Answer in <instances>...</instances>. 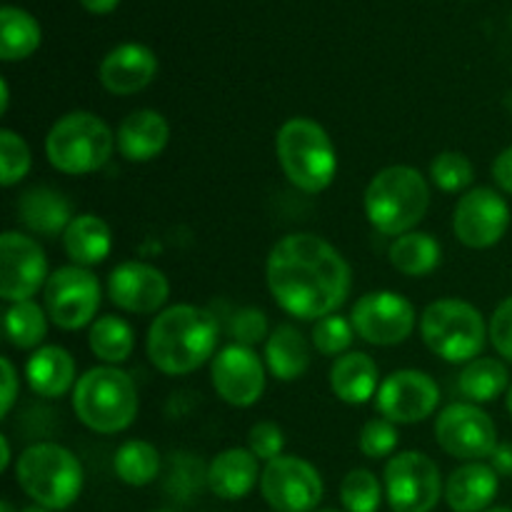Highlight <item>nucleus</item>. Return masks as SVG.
<instances>
[{"label":"nucleus","mask_w":512,"mask_h":512,"mask_svg":"<svg viewBox=\"0 0 512 512\" xmlns=\"http://www.w3.org/2000/svg\"><path fill=\"white\" fill-rule=\"evenodd\" d=\"M265 280L275 303L300 320L335 315L353 290V270L335 245L313 233H290L273 245Z\"/></svg>","instance_id":"f257e3e1"},{"label":"nucleus","mask_w":512,"mask_h":512,"mask_svg":"<svg viewBox=\"0 0 512 512\" xmlns=\"http://www.w3.org/2000/svg\"><path fill=\"white\" fill-rule=\"evenodd\" d=\"M220 338L218 318L198 305H170L150 323L145 350L160 373L190 375L215 358Z\"/></svg>","instance_id":"f03ea898"},{"label":"nucleus","mask_w":512,"mask_h":512,"mask_svg":"<svg viewBox=\"0 0 512 512\" xmlns=\"http://www.w3.org/2000/svg\"><path fill=\"white\" fill-rule=\"evenodd\" d=\"M370 225L388 238L413 233L430 208V185L410 165H388L373 175L363 195Z\"/></svg>","instance_id":"7ed1b4c3"},{"label":"nucleus","mask_w":512,"mask_h":512,"mask_svg":"<svg viewBox=\"0 0 512 512\" xmlns=\"http://www.w3.org/2000/svg\"><path fill=\"white\" fill-rule=\"evenodd\" d=\"M138 408V388L118 365L90 368L73 388L75 418L93 433H123L135 423Z\"/></svg>","instance_id":"20e7f679"},{"label":"nucleus","mask_w":512,"mask_h":512,"mask_svg":"<svg viewBox=\"0 0 512 512\" xmlns=\"http://www.w3.org/2000/svg\"><path fill=\"white\" fill-rule=\"evenodd\" d=\"M275 155L285 178L308 195L328 190L338 175L333 138L310 118H290L280 125L275 135Z\"/></svg>","instance_id":"39448f33"},{"label":"nucleus","mask_w":512,"mask_h":512,"mask_svg":"<svg viewBox=\"0 0 512 512\" xmlns=\"http://www.w3.org/2000/svg\"><path fill=\"white\" fill-rule=\"evenodd\" d=\"M15 480L35 505L68 510L83 493V465L58 443H35L20 453Z\"/></svg>","instance_id":"423d86ee"},{"label":"nucleus","mask_w":512,"mask_h":512,"mask_svg":"<svg viewBox=\"0 0 512 512\" xmlns=\"http://www.w3.org/2000/svg\"><path fill=\"white\" fill-rule=\"evenodd\" d=\"M113 130L88 110H73L53 123L45 138V155L50 165L65 175H88L103 168L113 155Z\"/></svg>","instance_id":"0eeeda50"},{"label":"nucleus","mask_w":512,"mask_h":512,"mask_svg":"<svg viewBox=\"0 0 512 512\" xmlns=\"http://www.w3.org/2000/svg\"><path fill=\"white\" fill-rule=\"evenodd\" d=\"M420 335L430 353L445 363H470L480 358L488 343V325L473 303L458 298H443L430 303L420 318Z\"/></svg>","instance_id":"6e6552de"},{"label":"nucleus","mask_w":512,"mask_h":512,"mask_svg":"<svg viewBox=\"0 0 512 512\" xmlns=\"http://www.w3.org/2000/svg\"><path fill=\"white\" fill-rule=\"evenodd\" d=\"M383 485L393 512H433L445 495L440 468L418 450L395 453L383 470Z\"/></svg>","instance_id":"1a4fd4ad"},{"label":"nucleus","mask_w":512,"mask_h":512,"mask_svg":"<svg viewBox=\"0 0 512 512\" xmlns=\"http://www.w3.org/2000/svg\"><path fill=\"white\" fill-rule=\"evenodd\" d=\"M43 308L63 330H80L98 320L100 283L90 268L63 265L53 270L43 288Z\"/></svg>","instance_id":"9d476101"},{"label":"nucleus","mask_w":512,"mask_h":512,"mask_svg":"<svg viewBox=\"0 0 512 512\" xmlns=\"http://www.w3.org/2000/svg\"><path fill=\"white\" fill-rule=\"evenodd\" d=\"M435 440L440 450L463 463H483L500 445L493 418L475 403H453L440 410Z\"/></svg>","instance_id":"9b49d317"},{"label":"nucleus","mask_w":512,"mask_h":512,"mask_svg":"<svg viewBox=\"0 0 512 512\" xmlns=\"http://www.w3.org/2000/svg\"><path fill=\"white\" fill-rule=\"evenodd\" d=\"M260 493L275 512H315L325 488L313 463L298 455H280L265 463Z\"/></svg>","instance_id":"f8f14e48"},{"label":"nucleus","mask_w":512,"mask_h":512,"mask_svg":"<svg viewBox=\"0 0 512 512\" xmlns=\"http://www.w3.org/2000/svg\"><path fill=\"white\" fill-rule=\"evenodd\" d=\"M350 323L360 340L378 348H390L405 343L413 335L418 315L405 295L393 290H373L353 305Z\"/></svg>","instance_id":"ddd939ff"},{"label":"nucleus","mask_w":512,"mask_h":512,"mask_svg":"<svg viewBox=\"0 0 512 512\" xmlns=\"http://www.w3.org/2000/svg\"><path fill=\"white\" fill-rule=\"evenodd\" d=\"M48 278V258L38 240L5 230L0 238V298L5 303L33 300Z\"/></svg>","instance_id":"4468645a"},{"label":"nucleus","mask_w":512,"mask_h":512,"mask_svg":"<svg viewBox=\"0 0 512 512\" xmlns=\"http://www.w3.org/2000/svg\"><path fill=\"white\" fill-rule=\"evenodd\" d=\"M510 228V205L498 190L473 188L458 200L453 233L465 248L485 250L498 245Z\"/></svg>","instance_id":"2eb2a0df"},{"label":"nucleus","mask_w":512,"mask_h":512,"mask_svg":"<svg viewBox=\"0 0 512 512\" xmlns=\"http://www.w3.org/2000/svg\"><path fill=\"white\" fill-rule=\"evenodd\" d=\"M440 388L423 370H395L380 383L375 408L395 425H415L438 410Z\"/></svg>","instance_id":"dca6fc26"},{"label":"nucleus","mask_w":512,"mask_h":512,"mask_svg":"<svg viewBox=\"0 0 512 512\" xmlns=\"http://www.w3.org/2000/svg\"><path fill=\"white\" fill-rule=\"evenodd\" d=\"M210 380L215 393L233 408H250L265 393V363L253 348L225 345L210 363Z\"/></svg>","instance_id":"f3484780"},{"label":"nucleus","mask_w":512,"mask_h":512,"mask_svg":"<svg viewBox=\"0 0 512 512\" xmlns=\"http://www.w3.org/2000/svg\"><path fill=\"white\" fill-rule=\"evenodd\" d=\"M108 295L125 313H158L170 298V283L160 268L140 260H125L108 275Z\"/></svg>","instance_id":"a211bd4d"},{"label":"nucleus","mask_w":512,"mask_h":512,"mask_svg":"<svg viewBox=\"0 0 512 512\" xmlns=\"http://www.w3.org/2000/svg\"><path fill=\"white\" fill-rule=\"evenodd\" d=\"M158 75V58L148 45L123 43L103 58L98 78L113 95H135L148 88Z\"/></svg>","instance_id":"6ab92c4d"},{"label":"nucleus","mask_w":512,"mask_h":512,"mask_svg":"<svg viewBox=\"0 0 512 512\" xmlns=\"http://www.w3.org/2000/svg\"><path fill=\"white\" fill-rule=\"evenodd\" d=\"M118 150L130 163H148L158 158L170 140V125L163 113L150 108L133 110L128 118L120 123L118 133Z\"/></svg>","instance_id":"aec40b11"},{"label":"nucleus","mask_w":512,"mask_h":512,"mask_svg":"<svg viewBox=\"0 0 512 512\" xmlns=\"http://www.w3.org/2000/svg\"><path fill=\"white\" fill-rule=\"evenodd\" d=\"M500 488V475L488 463H463L445 483V503L453 512H485Z\"/></svg>","instance_id":"412c9836"},{"label":"nucleus","mask_w":512,"mask_h":512,"mask_svg":"<svg viewBox=\"0 0 512 512\" xmlns=\"http://www.w3.org/2000/svg\"><path fill=\"white\" fill-rule=\"evenodd\" d=\"M260 475V460L248 448H228L210 460L208 488L220 500H243Z\"/></svg>","instance_id":"4be33fe9"},{"label":"nucleus","mask_w":512,"mask_h":512,"mask_svg":"<svg viewBox=\"0 0 512 512\" xmlns=\"http://www.w3.org/2000/svg\"><path fill=\"white\" fill-rule=\"evenodd\" d=\"M30 390L40 398H60L75 388V360L60 345H40L25 363Z\"/></svg>","instance_id":"5701e85b"},{"label":"nucleus","mask_w":512,"mask_h":512,"mask_svg":"<svg viewBox=\"0 0 512 512\" xmlns=\"http://www.w3.org/2000/svg\"><path fill=\"white\" fill-rule=\"evenodd\" d=\"M18 215L20 223L35 235H45V238H55L63 235L70 220L75 218L73 208H70L68 198L58 190L48 188V185H38V188L25 190L23 198L18 200Z\"/></svg>","instance_id":"b1692460"},{"label":"nucleus","mask_w":512,"mask_h":512,"mask_svg":"<svg viewBox=\"0 0 512 512\" xmlns=\"http://www.w3.org/2000/svg\"><path fill=\"white\" fill-rule=\"evenodd\" d=\"M330 388L335 398L348 405H365L378 395L380 373L368 353H345L330 368Z\"/></svg>","instance_id":"393cba45"},{"label":"nucleus","mask_w":512,"mask_h":512,"mask_svg":"<svg viewBox=\"0 0 512 512\" xmlns=\"http://www.w3.org/2000/svg\"><path fill=\"white\" fill-rule=\"evenodd\" d=\"M63 250L73 260V265L93 268L103 263L113 250V233L103 218L93 213H80L65 228Z\"/></svg>","instance_id":"a878e982"},{"label":"nucleus","mask_w":512,"mask_h":512,"mask_svg":"<svg viewBox=\"0 0 512 512\" xmlns=\"http://www.w3.org/2000/svg\"><path fill=\"white\" fill-rule=\"evenodd\" d=\"M265 365L283 383L303 378L310 368V343L295 325L283 323L265 340Z\"/></svg>","instance_id":"bb28decb"},{"label":"nucleus","mask_w":512,"mask_h":512,"mask_svg":"<svg viewBox=\"0 0 512 512\" xmlns=\"http://www.w3.org/2000/svg\"><path fill=\"white\" fill-rule=\"evenodd\" d=\"M388 255L398 273L408 275V278H423L438 268L440 260H443V248L430 233L413 230V233L395 238Z\"/></svg>","instance_id":"cd10ccee"},{"label":"nucleus","mask_w":512,"mask_h":512,"mask_svg":"<svg viewBox=\"0 0 512 512\" xmlns=\"http://www.w3.org/2000/svg\"><path fill=\"white\" fill-rule=\"evenodd\" d=\"M40 40H43V33L33 15L15 5H3L0 10V58L5 63L30 58L38 50Z\"/></svg>","instance_id":"c85d7f7f"},{"label":"nucleus","mask_w":512,"mask_h":512,"mask_svg":"<svg viewBox=\"0 0 512 512\" xmlns=\"http://www.w3.org/2000/svg\"><path fill=\"white\" fill-rule=\"evenodd\" d=\"M458 388L468 398V403H493L500 395L508 393L510 373L500 360L475 358L465 363L463 373L458 378Z\"/></svg>","instance_id":"c756f323"},{"label":"nucleus","mask_w":512,"mask_h":512,"mask_svg":"<svg viewBox=\"0 0 512 512\" xmlns=\"http://www.w3.org/2000/svg\"><path fill=\"white\" fill-rule=\"evenodd\" d=\"M88 345L100 363L120 365L133 355L135 333L128 320L118 315H103L90 325Z\"/></svg>","instance_id":"7c9ffc66"},{"label":"nucleus","mask_w":512,"mask_h":512,"mask_svg":"<svg viewBox=\"0 0 512 512\" xmlns=\"http://www.w3.org/2000/svg\"><path fill=\"white\" fill-rule=\"evenodd\" d=\"M48 313L35 300L10 303L5 310V338L18 350H38L48 335Z\"/></svg>","instance_id":"2f4dec72"},{"label":"nucleus","mask_w":512,"mask_h":512,"mask_svg":"<svg viewBox=\"0 0 512 512\" xmlns=\"http://www.w3.org/2000/svg\"><path fill=\"white\" fill-rule=\"evenodd\" d=\"M115 475L123 480L125 485L133 488H145V485L155 483L160 475V453L155 445L148 440H128L115 450Z\"/></svg>","instance_id":"473e14b6"},{"label":"nucleus","mask_w":512,"mask_h":512,"mask_svg":"<svg viewBox=\"0 0 512 512\" xmlns=\"http://www.w3.org/2000/svg\"><path fill=\"white\" fill-rule=\"evenodd\" d=\"M385 485L365 468L350 470L340 483V503L345 512H378L383 503Z\"/></svg>","instance_id":"72a5a7b5"},{"label":"nucleus","mask_w":512,"mask_h":512,"mask_svg":"<svg viewBox=\"0 0 512 512\" xmlns=\"http://www.w3.org/2000/svg\"><path fill=\"white\" fill-rule=\"evenodd\" d=\"M430 178L445 193H460L473 183L475 168L465 153L445 150V153L435 155V160L430 163Z\"/></svg>","instance_id":"f704fd0d"},{"label":"nucleus","mask_w":512,"mask_h":512,"mask_svg":"<svg viewBox=\"0 0 512 512\" xmlns=\"http://www.w3.org/2000/svg\"><path fill=\"white\" fill-rule=\"evenodd\" d=\"M30 165H33V155L23 135L8 128L0 130V183L5 188H13L30 173Z\"/></svg>","instance_id":"c9c22d12"},{"label":"nucleus","mask_w":512,"mask_h":512,"mask_svg":"<svg viewBox=\"0 0 512 512\" xmlns=\"http://www.w3.org/2000/svg\"><path fill=\"white\" fill-rule=\"evenodd\" d=\"M355 340V328L348 318L343 315H328V318L318 320L313 328V345L328 358H340L350 350Z\"/></svg>","instance_id":"e433bc0d"},{"label":"nucleus","mask_w":512,"mask_h":512,"mask_svg":"<svg viewBox=\"0 0 512 512\" xmlns=\"http://www.w3.org/2000/svg\"><path fill=\"white\" fill-rule=\"evenodd\" d=\"M208 485V468L193 455H175L168 475V493L175 500H190Z\"/></svg>","instance_id":"4c0bfd02"},{"label":"nucleus","mask_w":512,"mask_h":512,"mask_svg":"<svg viewBox=\"0 0 512 512\" xmlns=\"http://www.w3.org/2000/svg\"><path fill=\"white\" fill-rule=\"evenodd\" d=\"M358 448L365 458L380 460L388 458V455L395 453L398 448V428L395 423H390L388 418H373L363 425L358 438Z\"/></svg>","instance_id":"58836bf2"},{"label":"nucleus","mask_w":512,"mask_h":512,"mask_svg":"<svg viewBox=\"0 0 512 512\" xmlns=\"http://www.w3.org/2000/svg\"><path fill=\"white\" fill-rule=\"evenodd\" d=\"M230 338L238 345H245V348H253V345L265 343L270 338L268 330V315L260 308H240L230 315L228 323Z\"/></svg>","instance_id":"ea45409f"},{"label":"nucleus","mask_w":512,"mask_h":512,"mask_svg":"<svg viewBox=\"0 0 512 512\" xmlns=\"http://www.w3.org/2000/svg\"><path fill=\"white\" fill-rule=\"evenodd\" d=\"M285 448V435L280 425L270 423V420H260L250 428L248 433V450L263 463L280 458Z\"/></svg>","instance_id":"a19ab883"},{"label":"nucleus","mask_w":512,"mask_h":512,"mask_svg":"<svg viewBox=\"0 0 512 512\" xmlns=\"http://www.w3.org/2000/svg\"><path fill=\"white\" fill-rule=\"evenodd\" d=\"M488 338L500 358L512 363V295L493 310V318L488 323Z\"/></svg>","instance_id":"79ce46f5"},{"label":"nucleus","mask_w":512,"mask_h":512,"mask_svg":"<svg viewBox=\"0 0 512 512\" xmlns=\"http://www.w3.org/2000/svg\"><path fill=\"white\" fill-rule=\"evenodd\" d=\"M0 370H3V398H0V415L8 418L18 400V370L10 363V358H0Z\"/></svg>","instance_id":"37998d69"},{"label":"nucleus","mask_w":512,"mask_h":512,"mask_svg":"<svg viewBox=\"0 0 512 512\" xmlns=\"http://www.w3.org/2000/svg\"><path fill=\"white\" fill-rule=\"evenodd\" d=\"M493 180L503 193L512 195V145L493 160Z\"/></svg>","instance_id":"c03bdc74"},{"label":"nucleus","mask_w":512,"mask_h":512,"mask_svg":"<svg viewBox=\"0 0 512 512\" xmlns=\"http://www.w3.org/2000/svg\"><path fill=\"white\" fill-rule=\"evenodd\" d=\"M490 465H493V470L500 475V478H510L512 475V445L500 443L498 448H495V453L490 455Z\"/></svg>","instance_id":"a18cd8bd"},{"label":"nucleus","mask_w":512,"mask_h":512,"mask_svg":"<svg viewBox=\"0 0 512 512\" xmlns=\"http://www.w3.org/2000/svg\"><path fill=\"white\" fill-rule=\"evenodd\" d=\"M120 0H80V5H83L85 10H90V13L95 15H105L110 13V10H115V5H118Z\"/></svg>","instance_id":"49530a36"},{"label":"nucleus","mask_w":512,"mask_h":512,"mask_svg":"<svg viewBox=\"0 0 512 512\" xmlns=\"http://www.w3.org/2000/svg\"><path fill=\"white\" fill-rule=\"evenodd\" d=\"M0 450H3V455H0V473H5V470L10 468V443H8V435H0Z\"/></svg>","instance_id":"de8ad7c7"},{"label":"nucleus","mask_w":512,"mask_h":512,"mask_svg":"<svg viewBox=\"0 0 512 512\" xmlns=\"http://www.w3.org/2000/svg\"><path fill=\"white\" fill-rule=\"evenodd\" d=\"M8 103H10L8 80H0V113H8Z\"/></svg>","instance_id":"09e8293b"},{"label":"nucleus","mask_w":512,"mask_h":512,"mask_svg":"<svg viewBox=\"0 0 512 512\" xmlns=\"http://www.w3.org/2000/svg\"><path fill=\"white\" fill-rule=\"evenodd\" d=\"M20 512H53V510H48V508H40V505H30V508H23Z\"/></svg>","instance_id":"8fccbe9b"},{"label":"nucleus","mask_w":512,"mask_h":512,"mask_svg":"<svg viewBox=\"0 0 512 512\" xmlns=\"http://www.w3.org/2000/svg\"><path fill=\"white\" fill-rule=\"evenodd\" d=\"M505 405H508V413L512 415V383H510V388H508V398H505Z\"/></svg>","instance_id":"3c124183"},{"label":"nucleus","mask_w":512,"mask_h":512,"mask_svg":"<svg viewBox=\"0 0 512 512\" xmlns=\"http://www.w3.org/2000/svg\"><path fill=\"white\" fill-rule=\"evenodd\" d=\"M0 512H15V510H13V505L8 503V500H3V503H0Z\"/></svg>","instance_id":"603ef678"},{"label":"nucleus","mask_w":512,"mask_h":512,"mask_svg":"<svg viewBox=\"0 0 512 512\" xmlns=\"http://www.w3.org/2000/svg\"><path fill=\"white\" fill-rule=\"evenodd\" d=\"M485 512H512V508H490V510H485Z\"/></svg>","instance_id":"864d4df0"},{"label":"nucleus","mask_w":512,"mask_h":512,"mask_svg":"<svg viewBox=\"0 0 512 512\" xmlns=\"http://www.w3.org/2000/svg\"><path fill=\"white\" fill-rule=\"evenodd\" d=\"M315 512H345V510H330L328 508V510H315Z\"/></svg>","instance_id":"5fc2aeb1"},{"label":"nucleus","mask_w":512,"mask_h":512,"mask_svg":"<svg viewBox=\"0 0 512 512\" xmlns=\"http://www.w3.org/2000/svg\"><path fill=\"white\" fill-rule=\"evenodd\" d=\"M155 512H173V510H155Z\"/></svg>","instance_id":"6e6d98bb"}]
</instances>
